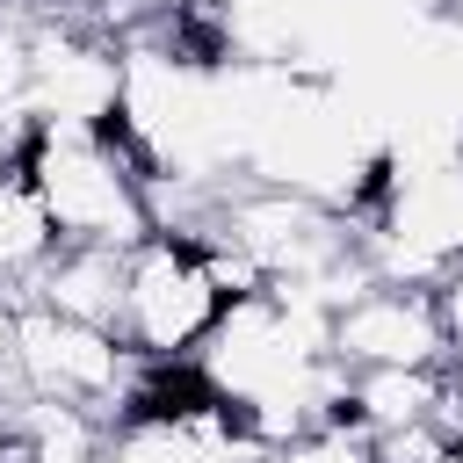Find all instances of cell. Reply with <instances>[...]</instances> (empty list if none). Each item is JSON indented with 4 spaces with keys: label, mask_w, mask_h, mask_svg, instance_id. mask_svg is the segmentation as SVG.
Here are the masks:
<instances>
[{
    "label": "cell",
    "mask_w": 463,
    "mask_h": 463,
    "mask_svg": "<svg viewBox=\"0 0 463 463\" xmlns=\"http://www.w3.org/2000/svg\"><path fill=\"white\" fill-rule=\"evenodd\" d=\"M217 318H224V297H217L195 239L152 232L145 246H130V260H123V340H130L137 362H152V369L195 362V347L210 340Z\"/></svg>",
    "instance_id": "obj_2"
},
{
    "label": "cell",
    "mask_w": 463,
    "mask_h": 463,
    "mask_svg": "<svg viewBox=\"0 0 463 463\" xmlns=\"http://www.w3.org/2000/svg\"><path fill=\"white\" fill-rule=\"evenodd\" d=\"M29 181L36 203L58 232V246H145L152 224V166L137 159V145L123 130H72V123H36L29 145Z\"/></svg>",
    "instance_id": "obj_1"
},
{
    "label": "cell",
    "mask_w": 463,
    "mask_h": 463,
    "mask_svg": "<svg viewBox=\"0 0 463 463\" xmlns=\"http://www.w3.org/2000/svg\"><path fill=\"white\" fill-rule=\"evenodd\" d=\"M333 362L340 369H449V326L434 289L369 282L354 304L333 311Z\"/></svg>",
    "instance_id": "obj_4"
},
{
    "label": "cell",
    "mask_w": 463,
    "mask_h": 463,
    "mask_svg": "<svg viewBox=\"0 0 463 463\" xmlns=\"http://www.w3.org/2000/svg\"><path fill=\"white\" fill-rule=\"evenodd\" d=\"M137 383H145V362L130 354L123 333L58 318L36 297L22 304V391L36 405H72V412H94L101 427H116L130 412Z\"/></svg>",
    "instance_id": "obj_3"
},
{
    "label": "cell",
    "mask_w": 463,
    "mask_h": 463,
    "mask_svg": "<svg viewBox=\"0 0 463 463\" xmlns=\"http://www.w3.org/2000/svg\"><path fill=\"white\" fill-rule=\"evenodd\" d=\"M441 463H463V449H449V456H441Z\"/></svg>",
    "instance_id": "obj_13"
},
{
    "label": "cell",
    "mask_w": 463,
    "mask_h": 463,
    "mask_svg": "<svg viewBox=\"0 0 463 463\" xmlns=\"http://www.w3.org/2000/svg\"><path fill=\"white\" fill-rule=\"evenodd\" d=\"M22 304H29V289H0V391H14V398H29L22 391Z\"/></svg>",
    "instance_id": "obj_10"
},
{
    "label": "cell",
    "mask_w": 463,
    "mask_h": 463,
    "mask_svg": "<svg viewBox=\"0 0 463 463\" xmlns=\"http://www.w3.org/2000/svg\"><path fill=\"white\" fill-rule=\"evenodd\" d=\"M260 463H376V441H369L354 420H318V427L275 441Z\"/></svg>",
    "instance_id": "obj_8"
},
{
    "label": "cell",
    "mask_w": 463,
    "mask_h": 463,
    "mask_svg": "<svg viewBox=\"0 0 463 463\" xmlns=\"http://www.w3.org/2000/svg\"><path fill=\"white\" fill-rule=\"evenodd\" d=\"M51 253H58V232L36 203L29 166H0V289H29Z\"/></svg>",
    "instance_id": "obj_7"
},
{
    "label": "cell",
    "mask_w": 463,
    "mask_h": 463,
    "mask_svg": "<svg viewBox=\"0 0 463 463\" xmlns=\"http://www.w3.org/2000/svg\"><path fill=\"white\" fill-rule=\"evenodd\" d=\"M441 405H449V369H347L340 420H354L362 434H391L441 420Z\"/></svg>",
    "instance_id": "obj_6"
},
{
    "label": "cell",
    "mask_w": 463,
    "mask_h": 463,
    "mask_svg": "<svg viewBox=\"0 0 463 463\" xmlns=\"http://www.w3.org/2000/svg\"><path fill=\"white\" fill-rule=\"evenodd\" d=\"M376 441V463H441L456 441L441 434V420H420V427H391V434H369Z\"/></svg>",
    "instance_id": "obj_9"
},
{
    "label": "cell",
    "mask_w": 463,
    "mask_h": 463,
    "mask_svg": "<svg viewBox=\"0 0 463 463\" xmlns=\"http://www.w3.org/2000/svg\"><path fill=\"white\" fill-rule=\"evenodd\" d=\"M434 304H441V326H449V362H463V260L434 282Z\"/></svg>",
    "instance_id": "obj_11"
},
{
    "label": "cell",
    "mask_w": 463,
    "mask_h": 463,
    "mask_svg": "<svg viewBox=\"0 0 463 463\" xmlns=\"http://www.w3.org/2000/svg\"><path fill=\"white\" fill-rule=\"evenodd\" d=\"M0 14H7V0H0Z\"/></svg>",
    "instance_id": "obj_14"
},
{
    "label": "cell",
    "mask_w": 463,
    "mask_h": 463,
    "mask_svg": "<svg viewBox=\"0 0 463 463\" xmlns=\"http://www.w3.org/2000/svg\"><path fill=\"white\" fill-rule=\"evenodd\" d=\"M123 260L130 253H116V246H58L43 260V275L29 282V297L51 304L58 318L123 333Z\"/></svg>",
    "instance_id": "obj_5"
},
{
    "label": "cell",
    "mask_w": 463,
    "mask_h": 463,
    "mask_svg": "<svg viewBox=\"0 0 463 463\" xmlns=\"http://www.w3.org/2000/svg\"><path fill=\"white\" fill-rule=\"evenodd\" d=\"M72 7H80V14H101V7H109V0H72Z\"/></svg>",
    "instance_id": "obj_12"
}]
</instances>
